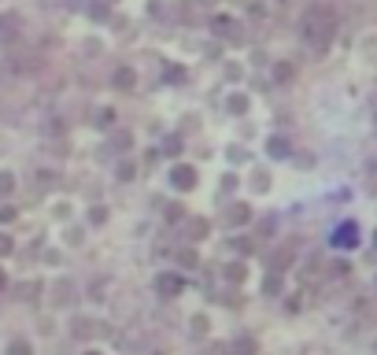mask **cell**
Instances as JSON below:
<instances>
[{
	"label": "cell",
	"instance_id": "7a4b0ae2",
	"mask_svg": "<svg viewBox=\"0 0 377 355\" xmlns=\"http://www.w3.org/2000/svg\"><path fill=\"white\" fill-rule=\"evenodd\" d=\"M211 26H215V34H218V37H226V41H241V37H244V34H241V22H237V19H229V15H215V22H211Z\"/></svg>",
	"mask_w": 377,
	"mask_h": 355
},
{
	"label": "cell",
	"instance_id": "ac0fdd59",
	"mask_svg": "<svg viewBox=\"0 0 377 355\" xmlns=\"http://www.w3.org/2000/svg\"><path fill=\"white\" fill-rule=\"evenodd\" d=\"M244 274H248L244 263H229V267H226V277H229V281H244Z\"/></svg>",
	"mask_w": 377,
	"mask_h": 355
},
{
	"label": "cell",
	"instance_id": "9c48e42d",
	"mask_svg": "<svg viewBox=\"0 0 377 355\" xmlns=\"http://www.w3.org/2000/svg\"><path fill=\"white\" fill-rule=\"evenodd\" d=\"M266 152H270V156H289V141H285V137H270V141H266Z\"/></svg>",
	"mask_w": 377,
	"mask_h": 355
},
{
	"label": "cell",
	"instance_id": "4316f807",
	"mask_svg": "<svg viewBox=\"0 0 377 355\" xmlns=\"http://www.w3.org/2000/svg\"><path fill=\"white\" fill-rule=\"evenodd\" d=\"M11 248H15V241L8 233H0V255H11Z\"/></svg>",
	"mask_w": 377,
	"mask_h": 355
},
{
	"label": "cell",
	"instance_id": "f546056e",
	"mask_svg": "<svg viewBox=\"0 0 377 355\" xmlns=\"http://www.w3.org/2000/svg\"><path fill=\"white\" fill-rule=\"evenodd\" d=\"M92 19H107V8L104 4H92Z\"/></svg>",
	"mask_w": 377,
	"mask_h": 355
},
{
	"label": "cell",
	"instance_id": "e0dca14e",
	"mask_svg": "<svg viewBox=\"0 0 377 355\" xmlns=\"http://www.w3.org/2000/svg\"><path fill=\"white\" fill-rule=\"evenodd\" d=\"M8 355H34V348H30V341H11Z\"/></svg>",
	"mask_w": 377,
	"mask_h": 355
},
{
	"label": "cell",
	"instance_id": "d4e9b609",
	"mask_svg": "<svg viewBox=\"0 0 377 355\" xmlns=\"http://www.w3.org/2000/svg\"><path fill=\"white\" fill-rule=\"evenodd\" d=\"M207 326H211V322L203 318V315H200V318H193V333H196V337H203V333H207Z\"/></svg>",
	"mask_w": 377,
	"mask_h": 355
},
{
	"label": "cell",
	"instance_id": "603a6c76",
	"mask_svg": "<svg viewBox=\"0 0 377 355\" xmlns=\"http://www.w3.org/2000/svg\"><path fill=\"white\" fill-rule=\"evenodd\" d=\"M289 259H292V252H289V248H281V252L274 255V270H285V263H289Z\"/></svg>",
	"mask_w": 377,
	"mask_h": 355
},
{
	"label": "cell",
	"instance_id": "5bb4252c",
	"mask_svg": "<svg viewBox=\"0 0 377 355\" xmlns=\"http://www.w3.org/2000/svg\"><path fill=\"white\" fill-rule=\"evenodd\" d=\"M229 111H233V115H244V111H248V97L233 92V97H229Z\"/></svg>",
	"mask_w": 377,
	"mask_h": 355
},
{
	"label": "cell",
	"instance_id": "8992f818",
	"mask_svg": "<svg viewBox=\"0 0 377 355\" xmlns=\"http://www.w3.org/2000/svg\"><path fill=\"white\" fill-rule=\"evenodd\" d=\"M333 241H337V244H340V248H351V244H355V241H359V229H355V226H351V222H344V226H340V229H337V237H333Z\"/></svg>",
	"mask_w": 377,
	"mask_h": 355
},
{
	"label": "cell",
	"instance_id": "52a82bcc",
	"mask_svg": "<svg viewBox=\"0 0 377 355\" xmlns=\"http://www.w3.org/2000/svg\"><path fill=\"white\" fill-rule=\"evenodd\" d=\"M115 85L126 89V92L137 89V74H133V67H119V70H115Z\"/></svg>",
	"mask_w": 377,
	"mask_h": 355
},
{
	"label": "cell",
	"instance_id": "7c38bea8",
	"mask_svg": "<svg viewBox=\"0 0 377 355\" xmlns=\"http://www.w3.org/2000/svg\"><path fill=\"white\" fill-rule=\"evenodd\" d=\"M274 78L277 82H292L296 78V67L292 63H274Z\"/></svg>",
	"mask_w": 377,
	"mask_h": 355
},
{
	"label": "cell",
	"instance_id": "4dcf8cb0",
	"mask_svg": "<svg viewBox=\"0 0 377 355\" xmlns=\"http://www.w3.org/2000/svg\"><path fill=\"white\" fill-rule=\"evenodd\" d=\"M15 219V207H0V222H11Z\"/></svg>",
	"mask_w": 377,
	"mask_h": 355
},
{
	"label": "cell",
	"instance_id": "7402d4cb",
	"mask_svg": "<svg viewBox=\"0 0 377 355\" xmlns=\"http://www.w3.org/2000/svg\"><path fill=\"white\" fill-rule=\"evenodd\" d=\"M115 174H119V181H130V178H133V163H119Z\"/></svg>",
	"mask_w": 377,
	"mask_h": 355
},
{
	"label": "cell",
	"instance_id": "2e32d148",
	"mask_svg": "<svg viewBox=\"0 0 377 355\" xmlns=\"http://www.w3.org/2000/svg\"><path fill=\"white\" fill-rule=\"evenodd\" d=\"M207 229H211L207 219H193V222H188V233H193V241H200L203 233H207Z\"/></svg>",
	"mask_w": 377,
	"mask_h": 355
},
{
	"label": "cell",
	"instance_id": "3957f363",
	"mask_svg": "<svg viewBox=\"0 0 377 355\" xmlns=\"http://www.w3.org/2000/svg\"><path fill=\"white\" fill-rule=\"evenodd\" d=\"M185 289V281H181V274H159L155 277V292H159V296H178V292Z\"/></svg>",
	"mask_w": 377,
	"mask_h": 355
},
{
	"label": "cell",
	"instance_id": "30bf717a",
	"mask_svg": "<svg viewBox=\"0 0 377 355\" xmlns=\"http://www.w3.org/2000/svg\"><path fill=\"white\" fill-rule=\"evenodd\" d=\"M130 145H133V133H130V130H119V133H115V141H111L115 152H130Z\"/></svg>",
	"mask_w": 377,
	"mask_h": 355
},
{
	"label": "cell",
	"instance_id": "ffe728a7",
	"mask_svg": "<svg viewBox=\"0 0 377 355\" xmlns=\"http://www.w3.org/2000/svg\"><path fill=\"white\" fill-rule=\"evenodd\" d=\"M15 189V174H8V171H0V196H8Z\"/></svg>",
	"mask_w": 377,
	"mask_h": 355
},
{
	"label": "cell",
	"instance_id": "484cf974",
	"mask_svg": "<svg viewBox=\"0 0 377 355\" xmlns=\"http://www.w3.org/2000/svg\"><path fill=\"white\" fill-rule=\"evenodd\" d=\"M111 119H115V111H111V107H104V111L97 115V126H111Z\"/></svg>",
	"mask_w": 377,
	"mask_h": 355
},
{
	"label": "cell",
	"instance_id": "1f68e13d",
	"mask_svg": "<svg viewBox=\"0 0 377 355\" xmlns=\"http://www.w3.org/2000/svg\"><path fill=\"white\" fill-rule=\"evenodd\" d=\"M4 285H8V277H4V270H0V289H4Z\"/></svg>",
	"mask_w": 377,
	"mask_h": 355
},
{
	"label": "cell",
	"instance_id": "277c9868",
	"mask_svg": "<svg viewBox=\"0 0 377 355\" xmlns=\"http://www.w3.org/2000/svg\"><path fill=\"white\" fill-rule=\"evenodd\" d=\"M170 181H174V189H181V193H188L196 185V171L188 163H181V167H174V171H170Z\"/></svg>",
	"mask_w": 377,
	"mask_h": 355
},
{
	"label": "cell",
	"instance_id": "44dd1931",
	"mask_svg": "<svg viewBox=\"0 0 377 355\" xmlns=\"http://www.w3.org/2000/svg\"><path fill=\"white\" fill-rule=\"evenodd\" d=\"M89 222H92V226H104V222H107V207H92V211H89Z\"/></svg>",
	"mask_w": 377,
	"mask_h": 355
},
{
	"label": "cell",
	"instance_id": "9a60e30c",
	"mask_svg": "<svg viewBox=\"0 0 377 355\" xmlns=\"http://www.w3.org/2000/svg\"><path fill=\"white\" fill-rule=\"evenodd\" d=\"M263 292H266V296H277V292H281V277H277V274L263 277Z\"/></svg>",
	"mask_w": 377,
	"mask_h": 355
},
{
	"label": "cell",
	"instance_id": "83f0119b",
	"mask_svg": "<svg viewBox=\"0 0 377 355\" xmlns=\"http://www.w3.org/2000/svg\"><path fill=\"white\" fill-rule=\"evenodd\" d=\"M181 219H185V211H181L178 204H174V207H167V222H181Z\"/></svg>",
	"mask_w": 377,
	"mask_h": 355
},
{
	"label": "cell",
	"instance_id": "5b68a950",
	"mask_svg": "<svg viewBox=\"0 0 377 355\" xmlns=\"http://www.w3.org/2000/svg\"><path fill=\"white\" fill-rule=\"evenodd\" d=\"M226 219H229V226H244V222H251V207L248 204H233L226 211Z\"/></svg>",
	"mask_w": 377,
	"mask_h": 355
},
{
	"label": "cell",
	"instance_id": "d6a6232c",
	"mask_svg": "<svg viewBox=\"0 0 377 355\" xmlns=\"http://www.w3.org/2000/svg\"><path fill=\"white\" fill-rule=\"evenodd\" d=\"M85 355H97V351H85Z\"/></svg>",
	"mask_w": 377,
	"mask_h": 355
},
{
	"label": "cell",
	"instance_id": "8fae6325",
	"mask_svg": "<svg viewBox=\"0 0 377 355\" xmlns=\"http://www.w3.org/2000/svg\"><path fill=\"white\" fill-rule=\"evenodd\" d=\"M74 300V281H59L56 285V303H70Z\"/></svg>",
	"mask_w": 377,
	"mask_h": 355
},
{
	"label": "cell",
	"instance_id": "4fadbf2b",
	"mask_svg": "<svg viewBox=\"0 0 377 355\" xmlns=\"http://www.w3.org/2000/svg\"><path fill=\"white\" fill-rule=\"evenodd\" d=\"M178 263L181 267H200V255L193 248H178Z\"/></svg>",
	"mask_w": 377,
	"mask_h": 355
},
{
	"label": "cell",
	"instance_id": "f1b7e54d",
	"mask_svg": "<svg viewBox=\"0 0 377 355\" xmlns=\"http://www.w3.org/2000/svg\"><path fill=\"white\" fill-rule=\"evenodd\" d=\"M167 78H170V82H185V70H181V67H170Z\"/></svg>",
	"mask_w": 377,
	"mask_h": 355
},
{
	"label": "cell",
	"instance_id": "d6986e66",
	"mask_svg": "<svg viewBox=\"0 0 377 355\" xmlns=\"http://www.w3.org/2000/svg\"><path fill=\"white\" fill-rule=\"evenodd\" d=\"M92 326H97V322H89V318H78V322H74V337H89V333H92Z\"/></svg>",
	"mask_w": 377,
	"mask_h": 355
},
{
	"label": "cell",
	"instance_id": "6da1fadb",
	"mask_svg": "<svg viewBox=\"0 0 377 355\" xmlns=\"http://www.w3.org/2000/svg\"><path fill=\"white\" fill-rule=\"evenodd\" d=\"M329 37H333V15H329L325 8H311L303 15V41L311 44V49H325Z\"/></svg>",
	"mask_w": 377,
	"mask_h": 355
},
{
	"label": "cell",
	"instance_id": "ba28073f",
	"mask_svg": "<svg viewBox=\"0 0 377 355\" xmlns=\"http://www.w3.org/2000/svg\"><path fill=\"white\" fill-rule=\"evenodd\" d=\"M259 344L251 341V337H241V341H233V355H255Z\"/></svg>",
	"mask_w": 377,
	"mask_h": 355
},
{
	"label": "cell",
	"instance_id": "cb8c5ba5",
	"mask_svg": "<svg viewBox=\"0 0 377 355\" xmlns=\"http://www.w3.org/2000/svg\"><path fill=\"white\" fill-rule=\"evenodd\" d=\"M163 152H167V156H178V152H181V141H178V137H167Z\"/></svg>",
	"mask_w": 377,
	"mask_h": 355
}]
</instances>
